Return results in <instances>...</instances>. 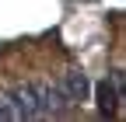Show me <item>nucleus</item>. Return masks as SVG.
<instances>
[{"instance_id":"f257e3e1","label":"nucleus","mask_w":126,"mask_h":122,"mask_svg":"<svg viewBox=\"0 0 126 122\" xmlns=\"http://www.w3.org/2000/svg\"><path fill=\"white\" fill-rule=\"evenodd\" d=\"M60 87H63V94H67L70 105H81V101L91 98V80H88L84 70H67L63 80H60Z\"/></svg>"},{"instance_id":"f03ea898","label":"nucleus","mask_w":126,"mask_h":122,"mask_svg":"<svg viewBox=\"0 0 126 122\" xmlns=\"http://www.w3.org/2000/svg\"><path fill=\"white\" fill-rule=\"evenodd\" d=\"M14 105H18V119H42L39 115V98H35V84H18L11 91Z\"/></svg>"},{"instance_id":"7ed1b4c3","label":"nucleus","mask_w":126,"mask_h":122,"mask_svg":"<svg viewBox=\"0 0 126 122\" xmlns=\"http://www.w3.org/2000/svg\"><path fill=\"white\" fill-rule=\"evenodd\" d=\"M91 94H94V105H98V112H102V115H116V108H119V91H116L112 80L94 84V87H91Z\"/></svg>"},{"instance_id":"20e7f679","label":"nucleus","mask_w":126,"mask_h":122,"mask_svg":"<svg viewBox=\"0 0 126 122\" xmlns=\"http://www.w3.org/2000/svg\"><path fill=\"white\" fill-rule=\"evenodd\" d=\"M11 119H18V105H14L11 91H0V122H11Z\"/></svg>"},{"instance_id":"39448f33","label":"nucleus","mask_w":126,"mask_h":122,"mask_svg":"<svg viewBox=\"0 0 126 122\" xmlns=\"http://www.w3.org/2000/svg\"><path fill=\"white\" fill-rule=\"evenodd\" d=\"M35 98H39V115L49 119V80H39L35 84Z\"/></svg>"}]
</instances>
